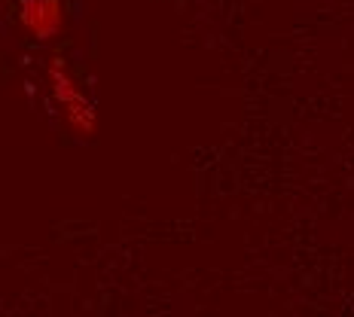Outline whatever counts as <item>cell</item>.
I'll list each match as a JSON object with an SVG mask.
<instances>
[{
  "instance_id": "cell-1",
  "label": "cell",
  "mask_w": 354,
  "mask_h": 317,
  "mask_svg": "<svg viewBox=\"0 0 354 317\" xmlns=\"http://www.w3.org/2000/svg\"><path fill=\"white\" fill-rule=\"evenodd\" d=\"M46 77H49V88H53L55 104L62 107L64 125H68V128H71L77 137H92L95 128H98V113H95L92 101H88L86 95H83L80 83L73 79L68 61H64L62 55L49 58Z\"/></svg>"
},
{
  "instance_id": "cell-2",
  "label": "cell",
  "mask_w": 354,
  "mask_h": 317,
  "mask_svg": "<svg viewBox=\"0 0 354 317\" xmlns=\"http://www.w3.org/2000/svg\"><path fill=\"white\" fill-rule=\"evenodd\" d=\"M16 19L21 31L40 43L55 40L68 25V10L62 0H19Z\"/></svg>"
}]
</instances>
